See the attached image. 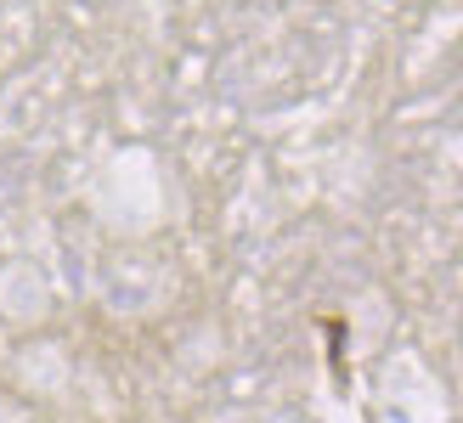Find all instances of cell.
<instances>
[{"instance_id":"1","label":"cell","mask_w":463,"mask_h":423,"mask_svg":"<svg viewBox=\"0 0 463 423\" xmlns=\"http://www.w3.org/2000/svg\"><path fill=\"white\" fill-rule=\"evenodd\" d=\"M85 209L102 231L125 243L153 238L170 221V181L153 147H113L85 181Z\"/></svg>"},{"instance_id":"2","label":"cell","mask_w":463,"mask_h":423,"mask_svg":"<svg viewBox=\"0 0 463 423\" xmlns=\"http://www.w3.org/2000/svg\"><path fill=\"white\" fill-rule=\"evenodd\" d=\"M373 423H452L447 384L412 344L390 350L373 372Z\"/></svg>"},{"instance_id":"3","label":"cell","mask_w":463,"mask_h":423,"mask_svg":"<svg viewBox=\"0 0 463 423\" xmlns=\"http://www.w3.org/2000/svg\"><path fill=\"white\" fill-rule=\"evenodd\" d=\"M97 299H102V311L119 316V322H147L175 299V271L165 260H153V254H142V249H119L97 277Z\"/></svg>"},{"instance_id":"4","label":"cell","mask_w":463,"mask_h":423,"mask_svg":"<svg viewBox=\"0 0 463 423\" xmlns=\"http://www.w3.org/2000/svg\"><path fill=\"white\" fill-rule=\"evenodd\" d=\"M6 379L23 401H62L74 390V356L62 339H23L6 356Z\"/></svg>"},{"instance_id":"5","label":"cell","mask_w":463,"mask_h":423,"mask_svg":"<svg viewBox=\"0 0 463 423\" xmlns=\"http://www.w3.org/2000/svg\"><path fill=\"white\" fill-rule=\"evenodd\" d=\"M57 311V288H52V271L29 254H12L0 260V322L6 327H45Z\"/></svg>"},{"instance_id":"6","label":"cell","mask_w":463,"mask_h":423,"mask_svg":"<svg viewBox=\"0 0 463 423\" xmlns=\"http://www.w3.org/2000/svg\"><path fill=\"white\" fill-rule=\"evenodd\" d=\"M356 305H362V311L390 316V299H384V294H362ZM356 327H362V334H356V350H373V339H379V327H384V322H356Z\"/></svg>"},{"instance_id":"7","label":"cell","mask_w":463,"mask_h":423,"mask_svg":"<svg viewBox=\"0 0 463 423\" xmlns=\"http://www.w3.org/2000/svg\"><path fill=\"white\" fill-rule=\"evenodd\" d=\"M232 423H306L294 407H254V412H238Z\"/></svg>"},{"instance_id":"8","label":"cell","mask_w":463,"mask_h":423,"mask_svg":"<svg viewBox=\"0 0 463 423\" xmlns=\"http://www.w3.org/2000/svg\"><path fill=\"white\" fill-rule=\"evenodd\" d=\"M0 423H40V418L23 407V401H6V395H0Z\"/></svg>"},{"instance_id":"9","label":"cell","mask_w":463,"mask_h":423,"mask_svg":"<svg viewBox=\"0 0 463 423\" xmlns=\"http://www.w3.org/2000/svg\"><path fill=\"white\" fill-rule=\"evenodd\" d=\"M6 356H12V350H6V339H0V372H6Z\"/></svg>"}]
</instances>
